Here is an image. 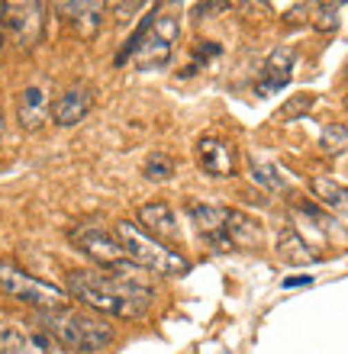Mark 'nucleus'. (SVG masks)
Masks as SVG:
<instances>
[{
  "mask_svg": "<svg viewBox=\"0 0 348 354\" xmlns=\"http://www.w3.org/2000/svg\"><path fill=\"white\" fill-rule=\"evenodd\" d=\"M65 290L68 297H75L84 309H94L97 316L129 319V322L149 316L152 297H155V290L132 287L126 280L113 277L110 270H94V268L68 270Z\"/></svg>",
  "mask_w": 348,
  "mask_h": 354,
  "instance_id": "nucleus-1",
  "label": "nucleus"
},
{
  "mask_svg": "<svg viewBox=\"0 0 348 354\" xmlns=\"http://www.w3.org/2000/svg\"><path fill=\"white\" fill-rule=\"evenodd\" d=\"M36 322L52 332L68 354H100L116 342V328L104 316L77 309L71 303L58 309H42L36 313Z\"/></svg>",
  "mask_w": 348,
  "mask_h": 354,
  "instance_id": "nucleus-2",
  "label": "nucleus"
},
{
  "mask_svg": "<svg viewBox=\"0 0 348 354\" xmlns=\"http://www.w3.org/2000/svg\"><path fill=\"white\" fill-rule=\"evenodd\" d=\"M113 232L120 239L126 258L136 261L139 268H145L149 274H158V277H184V274H190V261L178 248H171L168 242H158L155 235H149L129 219H120Z\"/></svg>",
  "mask_w": 348,
  "mask_h": 354,
  "instance_id": "nucleus-3",
  "label": "nucleus"
},
{
  "mask_svg": "<svg viewBox=\"0 0 348 354\" xmlns=\"http://www.w3.org/2000/svg\"><path fill=\"white\" fill-rule=\"evenodd\" d=\"M0 290L7 297L19 299L23 306H33L36 313L42 309H58L68 306V290L55 287L42 277H33L29 270H23L13 258H0Z\"/></svg>",
  "mask_w": 348,
  "mask_h": 354,
  "instance_id": "nucleus-4",
  "label": "nucleus"
},
{
  "mask_svg": "<svg viewBox=\"0 0 348 354\" xmlns=\"http://www.w3.org/2000/svg\"><path fill=\"white\" fill-rule=\"evenodd\" d=\"M48 17V0H0V26L7 29L23 52L42 42Z\"/></svg>",
  "mask_w": 348,
  "mask_h": 354,
  "instance_id": "nucleus-5",
  "label": "nucleus"
},
{
  "mask_svg": "<svg viewBox=\"0 0 348 354\" xmlns=\"http://www.w3.org/2000/svg\"><path fill=\"white\" fill-rule=\"evenodd\" d=\"M68 239H71V245H75L81 254H87L94 264H100V268H110V264L122 261L126 258V252H122L120 239H116L113 229H107L104 223H77L75 229H68Z\"/></svg>",
  "mask_w": 348,
  "mask_h": 354,
  "instance_id": "nucleus-6",
  "label": "nucleus"
},
{
  "mask_svg": "<svg viewBox=\"0 0 348 354\" xmlns=\"http://www.w3.org/2000/svg\"><path fill=\"white\" fill-rule=\"evenodd\" d=\"M0 354H68V351L39 322H7V326H0Z\"/></svg>",
  "mask_w": 348,
  "mask_h": 354,
  "instance_id": "nucleus-7",
  "label": "nucleus"
},
{
  "mask_svg": "<svg viewBox=\"0 0 348 354\" xmlns=\"http://www.w3.org/2000/svg\"><path fill=\"white\" fill-rule=\"evenodd\" d=\"M178 36H181L178 19L168 17V13H155V17H152L149 32H145L139 52H136V65H142V68L165 65V62L171 58V48H174Z\"/></svg>",
  "mask_w": 348,
  "mask_h": 354,
  "instance_id": "nucleus-8",
  "label": "nucleus"
},
{
  "mask_svg": "<svg viewBox=\"0 0 348 354\" xmlns=\"http://www.w3.org/2000/svg\"><path fill=\"white\" fill-rule=\"evenodd\" d=\"M91 106H94V87L84 84V81H75V84H68L65 91L58 93V100L52 103V122L62 126V129H71V126H77L91 113Z\"/></svg>",
  "mask_w": 348,
  "mask_h": 354,
  "instance_id": "nucleus-9",
  "label": "nucleus"
},
{
  "mask_svg": "<svg viewBox=\"0 0 348 354\" xmlns=\"http://www.w3.org/2000/svg\"><path fill=\"white\" fill-rule=\"evenodd\" d=\"M187 216L194 219L197 232L210 242L213 252H232V242L226 239V206L217 203H187Z\"/></svg>",
  "mask_w": 348,
  "mask_h": 354,
  "instance_id": "nucleus-10",
  "label": "nucleus"
},
{
  "mask_svg": "<svg viewBox=\"0 0 348 354\" xmlns=\"http://www.w3.org/2000/svg\"><path fill=\"white\" fill-rule=\"evenodd\" d=\"M17 120L26 132H39L46 126V120H52V103H48V91L42 84H29L19 93L17 100Z\"/></svg>",
  "mask_w": 348,
  "mask_h": 354,
  "instance_id": "nucleus-11",
  "label": "nucleus"
},
{
  "mask_svg": "<svg viewBox=\"0 0 348 354\" xmlns=\"http://www.w3.org/2000/svg\"><path fill=\"white\" fill-rule=\"evenodd\" d=\"M136 225L145 229L149 235H155L158 242H174V239H178V216H174L171 203H165V200H155V203L139 206Z\"/></svg>",
  "mask_w": 348,
  "mask_h": 354,
  "instance_id": "nucleus-12",
  "label": "nucleus"
},
{
  "mask_svg": "<svg viewBox=\"0 0 348 354\" xmlns=\"http://www.w3.org/2000/svg\"><path fill=\"white\" fill-rule=\"evenodd\" d=\"M197 165L207 171L210 177L235 174V155H232V149H229V142L213 139V136L197 142Z\"/></svg>",
  "mask_w": 348,
  "mask_h": 354,
  "instance_id": "nucleus-13",
  "label": "nucleus"
},
{
  "mask_svg": "<svg viewBox=\"0 0 348 354\" xmlns=\"http://www.w3.org/2000/svg\"><path fill=\"white\" fill-rule=\"evenodd\" d=\"M226 239L232 248H262L264 245V229L262 223L248 216L245 209H232L226 206Z\"/></svg>",
  "mask_w": 348,
  "mask_h": 354,
  "instance_id": "nucleus-14",
  "label": "nucleus"
},
{
  "mask_svg": "<svg viewBox=\"0 0 348 354\" xmlns=\"http://www.w3.org/2000/svg\"><path fill=\"white\" fill-rule=\"evenodd\" d=\"M293 75V48L291 46H277L264 62V81L258 84V93H274L284 91L291 84Z\"/></svg>",
  "mask_w": 348,
  "mask_h": 354,
  "instance_id": "nucleus-15",
  "label": "nucleus"
},
{
  "mask_svg": "<svg viewBox=\"0 0 348 354\" xmlns=\"http://www.w3.org/2000/svg\"><path fill=\"white\" fill-rule=\"evenodd\" d=\"M277 258L287 264H293V268H300V264H316L320 261V254L310 252V242L303 239L297 229H281V235H277Z\"/></svg>",
  "mask_w": 348,
  "mask_h": 354,
  "instance_id": "nucleus-16",
  "label": "nucleus"
},
{
  "mask_svg": "<svg viewBox=\"0 0 348 354\" xmlns=\"http://www.w3.org/2000/svg\"><path fill=\"white\" fill-rule=\"evenodd\" d=\"M310 194L316 196V203L326 206L329 213L348 216V187L332 180V177H313L310 180Z\"/></svg>",
  "mask_w": 348,
  "mask_h": 354,
  "instance_id": "nucleus-17",
  "label": "nucleus"
},
{
  "mask_svg": "<svg viewBox=\"0 0 348 354\" xmlns=\"http://www.w3.org/2000/svg\"><path fill=\"white\" fill-rule=\"evenodd\" d=\"M107 0H75V13H71V23H75L84 36H94L97 26H100V17H104Z\"/></svg>",
  "mask_w": 348,
  "mask_h": 354,
  "instance_id": "nucleus-18",
  "label": "nucleus"
},
{
  "mask_svg": "<svg viewBox=\"0 0 348 354\" xmlns=\"http://www.w3.org/2000/svg\"><path fill=\"white\" fill-rule=\"evenodd\" d=\"M320 149H322V155H329V158L345 155L348 151V126L345 122H329V126H322Z\"/></svg>",
  "mask_w": 348,
  "mask_h": 354,
  "instance_id": "nucleus-19",
  "label": "nucleus"
},
{
  "mask_svg": "<svg viewBox=\"0 0 348 354\" xmlns=\"http://www.w3.org/2000/svg\"><path fill=\"white\" fill-rule=\"evenodd\" d=\"M174 158L171 155H165V151H152L149 158H145V165H142V177L145 180H152V184H165V180H171L174 177Z\"/></svg>",
  "mask_w": 348,
  "mask_h": 354,
  "instance_id": "nucleus-20",
  "label": "nucleus"
},
{
  "mask_svg": "<svg viewBox=\"0 0 348 354\" xmlns=\"http://www.w3.org/2000/svg\"><path fill=\"white\" fill-rule=\"evenodd\" d=\"M313 100H316L313 93H297V97H291V100H287V103L281 106V110H277V120H281V122L297 120V116H303V113L310 110Z\"/></svg>",
  "mask_w": 348,
  "mask_h": 354,
  "instance_id": "nucleus-21",
  "label": "nucleus"
},
{
  "mask_svg": "<svg viewBox=\"0 0 348 354\" xmlns=\"http://www.w3.org/2000/svg\"><path fill=\"white\" fill-rule=\"evenodd\" d=\"M252 177L258 180V184L268 187V190H274V194H284V190H287V180H284L281 171L271 168V165H255V168H252Z\"/></svg>",
  "mask_w": 348,
  "mask_h": 354,
  "instance_id": "nucleus-22",
  "label": "nucleus"
},
{
  "mask_svg": "<svg viewBox=\"0 0 348 354\" xmlns=\"http://www.w3.org/2000/svg\"><path fill=\"white\" fill-rule=\"evenodd\" d=\"M226 7H229V0H197V7H194V17H197V19L219 17V13H223Z\"/></svg>",
  "mask_w": 348,
  "mask_h": 354,
  "instance_id": "nucleus-23",
  "label": "nucleus"
},
{
  "mask_svg": "<svg viewBox=\"0 0 348 354\" xmlns=\"http://www.w3.org/2000/svg\"><path fill=\"white\" fill-rule=\"evenodd\" d=\"M142 7H145V0H116V19L126 23V19H129L132 13H139Z\"/></svg>",
  "mask_w": 348,
  "mask_h": 354,
  "instance_id": "nucleus-24",
  "label": "nucleus"
},
{
  "mask_svg": "<svg viewBox=\"0 0 348 354\" xmlns=\"http://www.w3.org/2000/svg\"><path fill=\"white\" fill-rule=\"evenodd\" d=\"M223 52V46H217V42H203V46H197V55L200 58H213Z\"/></svg>",
  "mask_w": 348,
  "mask_h": 354,
  "instance_id": "nucleus-25",
  "label": "nucleus"
},
{
  "mask_svg": "<svg viewBox=\"0 0 348 354\" xmlns=\"http://www.w3.org/2000/svg\"><path fill=\"white\" fill-rule=\"evenodd\" d=\"M310 274H306V277H287V280H284V287H300V283H310Z\"/></svg>",
  "mask_w": 348,
  "mask_h": 354,
  "instance_id": "nucleus-26",
  "label": "nucleus"
},
{
  "mask_svg": "<svg viewBox=\"0 0 348 354\" xmlns=\"http://www.w3.org/2000/svg\"><path fill=\"white\" fill-rule=\"evenodd\" d=\"M0 58H3V26H0Z\"/></svg>",
  "mask_w": 348,
  "mask_h": 354,
  "instance_id": "nucleus-27",
  "label": "nucleus"
},
{
  "mask_svg": "<svg viewBox=\"0 0 348 354\" xmlns=\"http://www.w3.org/2000/svg\"><path fill=\"white\" fill-rule=\"evenodd\" d=\"M0 139H3V110H0Z\"/></svg>",
  "mask_w": 348,
  "mask_h": 354,
  "instance_id": "nucleus-28",
  "label": "nucleus"
},
{
  "mask_svg": "<svg viewBox=\"0 0 348 354\" xmlns=\"http://www.w3.org/2000/svg\"><path fill=\"white\" fill-rule=\"evenodd\" d=\"M345 106H348V97H345Z\"/></svg>",
  "mask_w": 348,
  "mask_h": 354,
  "instance_id": "nucleus-29",
  "label": "nucleus"
}]
</instances>
